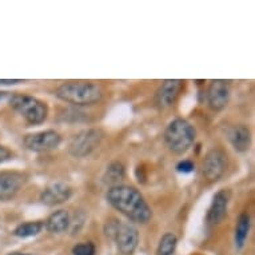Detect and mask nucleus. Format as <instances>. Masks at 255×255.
I'll use <instances>...</instances> for the list:
<instances>
[{
	"instance_id": "f257e3e1",
	"label": "nucleus",
	"mask_w": 255,
	"mask_h": 255,
	"mask_svg": "<svg viewBox=\"0 0 255 255\" xmlns=\"http://www.w3.org/2000/svg\"><path fill=\"white\" fill-rule=\"evenodd\" d=\"M106 199L114 209L132 222L146 225L152 218V210L139 190L132 186L119 184L110 187Z\"/></svg>"
},
{
	"instance_id": "f03ea898",
	"label": "nucleus",
	"mask_w": 255,
	"mask_h": 255,
	"mask_svg": "<svg viewBox=\"0 0 255 255\" xmlns=\"http://www.w3.org/2000/svg\"><path fill=\"white\" fill-rule=\"evenodd\" d=\"M54 95L60 101L72 106H91L99 103L103 98V90L94 82L74 80L60 84L55 90Z\"/></svg>"
},
{
	"instance_id": "7ed1b4c3",
	"label": "nucleus",
	"mask_w": 255,
	"mask_h": 255,
	"mask_svg": "<svg viewBox=\"0 0 255 255\" xmlns=\"http://www.w3.org/2000/svg\"><path fill=\"white\" fill-rule=\"evenodd\" d=\"M195 136L197 131L193 125L182 118H176L170 122L163 134L167 148L176 155H182L190 150V147L195 142Z\"/></svg>"
},
{
	"instance_id": "20e7f679",
	"label": "nucleus",
	"mask_w": 255,
	"mask_h": 255,
	"mask_svg": "<svg viewBox=\"0 0 255 255\" xmlns=\"http://www.w3.org/2000/svg\"><path fill=\"white\" fill-rule=\"evenodd\" d=\"M9 106L32 126L42 125L48 117V106L44 102L24 94L12 95L9 99Z\"/></svg>"
},
{
	"instance_id": "39448f33",
	"label": "nucleus",
	"mask_w": 255,
	"mask_h": 255,
	"mask_svg": "<svg viewBox=\"0 0 255 255\" xmlns=\"http://www.w3.org/2000/svg\"><path fill=\"white\" fill-rule=\"evenodd\" d=\"M105 132L101 128H86L72 136L68 144V152L74 158H86L101 146Z\"/></svg>"
},
{
	"instance_id": "423d86ee",
	"label": "nucleus",
	"mask_w": 255,
	"mask_h": 255,
	"mask_svg": "<svg viewBox=\"0 0 255 255\" xmlns=\"http://www.w3.org/2000/svg\"><path fill=\"white\" fill-rule=\"evenodd\" d=\"M229 159L227 154L222 148H211L207 151L205 158L202 160V174L207 183H217L223 174L226 172Z\"/></svg>"
},
{
	"instance_id": "0eeeda50",
	"label": "nucleus",
	"mask_w": 255,
	"mask_h": 255,
	"mask_svg": "<svg viewBox=\"0 0 255 255\" xmlns=\"http://www.w3.org/2000/svg\"><path fill=\"white\" fill-rule=\"evenodd\" d=\"M62 143V136L58 131L44 130L29 134L23 139V146L32 152H47L58 148Z\"/></svg>"
},
{
	"instance_id": "6e6552de",
	"label": "nucleus",
	"mask_w": 255,
	"mask_h": 255,
	"mask_svg": "<svg viewBox=\"0 0 255 255\" xmlns=\"http://www.w3.org/2000/svg\"><path fill=\"white\" fill-rule=\"evenodd\" d=\"M184 88V80L167 79L159 86L155 94V106L160 110H166L171 107Z\"/></svg>"
},
{
	"instance_id": "1a4fd4ad",
	"label": "nucleus",
	"mask_w": 255,
	"mask_h": 255,
	"mask_svg": "<svg viewBox=\"0 0 255 255\" xmlns=\"http://www.w3.org/2000/svg\"><path fill=\"white\" fill-rule=\"evenodd\" d=\"M27 182V175L19 171L0 172V201H11Z\"/></svg>"
},
{
	"instance_id": "9d476101",
	"label": "nucleus",
	"mask_w": 255,
	"mask_h": 255,
	"mask_svg": "<svg viewBox=\"0 0 255 255\" xmlns=\"http://www.w3.org/2000/svg\"><path fill=\"white\" fill-rule=\"evenodd\" d=\"M114 241L117 242L118 250L122 255H131L138 247L139 233L132 225L119 223Z\"/></svg>"
},
{
	"instance_id": "9b49d317",
	"label": "nucleus",
	"mask_w": 255,
	"mask_h": 255,
	"mask_svg": "<svg viewBox=\"0 0 255 255\" xmlns=\"http://www.w3.org/2000/svg\"><path fill=\"white\" fill-rule=\"evenodd\" d=\"M230 101V83L227 80L217 79L210 83L207 90V103L214 111H222Z\"/></svg>"
},
{
	"instance_id": "f8f14e48",
	"label": "nucleus",
	"mask_w": 255,
	"mask_h": 255,
	"mask_svg": "<svg viewBox=\"0 0 255 255\" xmlns=\"http://www.w3.org/2000/svg\"><path fill=\"white\" fill-rule=\"evenodd\" d=\"M72 195V188L62 182H55L48 184L42 193L40 201L46 206H58L67 202Z\"/></svg>"
},
{
	"instance_id": "ddd939ff",
	"label": "nucleus",
	"mask_w": 255,
	"mask_h": 255,
	"mask_svg": "<svg viewBox=\"0 0 255 255\" xmlns=\"http://www.w3.org/2000/svg\"><path fill=\"white\" fill-rule=\"evenodd\" d=\"M229 202H230V191L229 190H219L213 198V202L210 205L207 211V222L210 225H219L227 215L229 209Z\"/></svg>"
},
{
	"instance_id": "4468645a",
	"label": "nucleus",
	"mask_w": 255,
	"mask_h": 255,
	"mask_svg": "<svg viewBox=\"0 0 255 255\" xmlns=\"http://www.w3.org/2000/svg\"><path fill=\"white\" fill-rule=\"evenodd\" d=\"M227 138L230 140L231 146L238 152H245L250 147L251 132L249 127L245 125H237L230 127L227 131Z\"/></svg>"
},
{
	"instance_id": "2eb2a0df",
	"label": "nucleus",
	"mask_w": 255,
	"mask_h": 255,
	"mask_svg": "<svg viewBox=\"0 0 255 255\" xmlns=\"http://www.w3.org/2000/svg\"><path fill=\"white\" fill-rule=\"evenodd\" d=\"M71 226V218L67 210H56L44 221V229L51 234H62Z\"/></svg>"
},
{
	"instance_id": "dca6fc26",
	"label": "nucleus",
	"mask_w": 255,
	"mask_h": 255,
	"mask_svg": "<svg viewBox=\"0 0 255 255\" xmlns=\"http://www.w3.org/2000/svg\"><path fill=\"white\" fill-rule=\"evenodd\" d=\"M126 176V168L122 162H111L107 166L105 174H103V183L110 186V187H115L122 184L123 179Z\"/></svg>"
},
{
	"instance_id": "f3484780",
	"label": "nucleus",
	"mask_w": 255,
	"mask_h": 255,
	"mask_svg": "<svg viewBox=\"0 0 255 255\" xmlns=\"http://www.w3.org/2000/svg\"><path fill=\"white\" fill-rule=\"evenodd\" d=\"M249 231H250V215L247 213H242L239 215L237 226H235L234 242L237 250H241L246 245Z\"/></svg>"
},
{
	"instance_id": "a211bd4d",
	"label": "nucleus",
	"mask_w": 255,
	"mask_h": 255,
	"mask_svg": "<svg viewBox=\"0 0 255 255\" xmlns=\"http://www.w3.org/2000/svg\"><path fill=\"white\" fill-rule=\"evenodd\" d=\"M44 229V222L43 221H31L20 223L19 226L13 230V234L16 235L17 238H31L42 233Z\"/></svg>"
},
{
	"instance_id": "6ab92c4d",
	"label": "nucleus",
	"mask_w": 255,
	"mask_h": 255,
	"mask_svg": "<svg viewBox=\"0 0 255 255\" xmlns=\"http://www.w3.org/2000/svg\"><path fill=\"white\" fill-rule=\"evenodd\" d=\"M176 245H178L176 235L174 233H166L159 241L156 255H174Z\"/></svg>"
},
{
	"instance_id": "aec40b11",
	"label": "nucleus",
	"mask_w": 255,
	"mask_h": 255,
	"mask_svg": "<svg viewBox=\"0 0 255 255\" xmlns=\"http://www.w3.org/2000/svg\"><path fill=\"white\" fill-rule=\"evenodd\" d=\"M95 253H97V247L92 242H82L72 247L74 255H95Z\"/></svg>"
},
{
	"instance_id": "412c9836",
	"label": "nucleus",
	"mask_w": 255,
	"mask_h": 255,
	"mask_svg": "<svg viewBox=\"0 0 255 255\" xmlns=\"http://www.w3.org/2000/svg\"><path fill=\"white\" fill-rule=\"evenodd\" d=\"M195 170V164H194L193 160L190 159H184V160H180L179 163L176 164V171L182 172V174H190Z\"/></svg>"
},
{
	"instance_id": "4be33fe9",
	"label": "nucleus",
	"mask_w": 255,
	"mask_h": 255,
	"mask_svg": "<svg viewBox=\"0 0 255 255\" xmlns=\"http://www.w3.org/2000/svg\"><path fill=\"white\" fill-rule=\"evenodd\" d=\"M11 158H12V152H11V150L0 144V163H4V162H7V160Z\"/></svg>"
},
{
	"instance_id": "5701e85b",
	"label": "nucleus",
	"mask_w": 255,
	"mask_h": 255,
	"mask_svg": "<svg viewBox=\"0 0 255 255\" xmlns=\"http://www.w3.org/2000/svg\"><path fill=\"white\" fill-rule=\"evenodd\" d=\"M144 168L140 167V166H138L136 167V178H138L139 182H142V183H144L146 182V175H144Z\"/></svg>"
},
{
	"instance_id": "b1692460",
	"label": "nucleus",
	"mask_w": 255,
	"mask_h": 255,
	"mask_svg": "<svg viewBox=\"0 0 255 255\" xmlns=\"http://www.w3.org/2000/svg\"><path fill=\"white\" fill-rule=\"evenodd\" d=\"M16 83H21V80L19 79H8V80H0V84H16Z\"/></svg>"
},
{
	"instance_id": "393cba45",
	"label": "nucleus",
	"mask_w": 255,
	"mask_h": 255,
	"mask_svg": "<svg viewBox=\"0 0 255 255\" xmlns=\"http://www.w3.org/2000/svg\"><path fill=\"white\" fill-rule=\"evenodd\" d=\"M8 255H29V254H23V253H11Z\"/></svg>"
},
{
	"instance_id": "a878e982",
	"label": "nucleus",
	"mask_w": 255,
	"mask_h": 255,
	"mask_svg": "<svg viewBox=\"0 0 255 255\" xmlns=\"http://www.w3.org/2000/svg\"><path fill=\"white\" fill-rule=\"evenodd\" d=\"M5 97V92H0V101Z\"/></svg>"
}]
</instances>
